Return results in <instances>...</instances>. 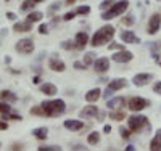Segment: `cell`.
<instances>
[{
	"label": "cell",
	"instance_id": "obj_5",
	"mask_svg": "<svg viewBox=\"0 0 161 151\" xmlns=\"http://www.w3.org/2000/svg\"><path fill=\"white\" fill-rule=\"evenodd\" d=\"M15 48H16V51H19V53L29 55V53L34 51V42H32L31 39H21V40H18V42H16Z\"/></svg>",
	"mask_w": 161,
	"mask_h": 151
},
{
	"label": "cell",
	"instance_id": "obj_43",
	"mask_svg": "<svg viewBox=\"0 0 161 151\" xmlns=\"http://www.w3.org/2000/svg\"><path fill=\"white\" fill-rule=\"evenodd\" d=\"M7 18L11 19V21H15V19H16V15H15V13H11V11H8V13H7Z\"/></svg>",
	"mask_w": 161,
	"mask_h": 151
},
{
	"label": "cell",
	"instance_id": "obj_7",
	"mask_svg": "<svg viewBox=\"0 0 161 151\" xmlns=\"http://www.w3.org/2000/svg\"><path fill=\"white\" fill-rule=\"evenodd\" d=\"M159 27H161V15H158V13H155V15L150 18L148 21V34H156L159 31Z\"/></svg>",
	"mask_w": 161,
	"mask_h": 151
},
{
	"label": "cell",
	"instance_id": "obj_30",
	"mask_svg": "<svg viewBox=\"0 0 161 151\" xmlns=\"http://www.w3.org/2000/svg\"><path fill=\"white\" fill-rule=\"evenodd\" d=\"M134 23H136V18H134L132 15H127L124 18H121V24H124V26H130Z\"/></svg>",
	"mask_w": 161,
	"mask_h": 151
},
{
	"label": "cell",
	"instance_id": "obj_49",
	"mask_svg": "<svg viewBox=\"0 0 161 151\" xmlns=\"http://www.w3.org/2000/svg\"><path fill=\"white\" fill-rule=\"evenodd\" d=\"M76 2V0H66V3H68V5H73Z\"/></svg>",
	"mask_w": 161,
	"mask_h": 151
},
{
	"label": "cell",
	"instance_id": "obj_6",
	"mask_svg": "<svg viewBox=\"0 0 161 151\" xmlns=\"http://www.w3.org/2000/svg\"><path fill=\"white\" fill-rule=\"evenodd\" d=\"M148 106V101L145 98H140V97H134L129 100V109L130 111H142Z\"/></svg>",
	"mask_w": 161,
	"mask_h": 151
},
{
	"label": "cell",
	"instance_id": "obj_10",
	"mask_svg": "<svg viewBox=\"0 0 161 151\" xmlns=\"http://www.w3.org/2000/svg\"><path fill=\"white\" fill-rule=\"evenodd\" d=\"M48 67H50L52 71H55V73H63V71L66 69L64 63H63L60 58H57V57H52V58L48 60Z\"/></svg>",
	"mask_w": 161,
	"mask_h": 151
},
{
	"label": "cell",
	"instance_id": "obj_21",
	"mask_svg": "<svg viewBox=\"0 0 161 151\" xmlns=\"http://www.w3.org/2000/svg\"><path fill=\"white\" fill-rule=\"evenodd\" d=\"M47 133H48L47 127H37V129L32 130V135L36 137V138H39V140H45L47 138Z\"/></svg>",
	"mask_w": 161,
	"mask_h": 151
},
{
	"label": "cell",
	"instance_id": "obj_39",
	"mask_svg": "<svg viewBox=\"0 0 161 151\" xmlns=\"http://www.w3.org/2000/svg\"><path fill=\"white\" fill-rule=\"evenodd\" d=\"M74 67H76V69H79V71H82V69H86L87 66L84 64V61H82V63H80V61H76V63H74Z\"/></svg>",
	"mask_w": 161,
	"mask_h": 151
},
{
	"label": "cell",
	"instance_id": "obj_23",
	"mask_svg": "<svg viewBox=\"0 0 161 151\" xmlns=\"http://www.w3.org/2000/svg\"><path fill=\"white\" fill-rule=\"evenodd\" d=\"M40 92L45 93V95H55L57 93V87L53 85V84H44V85H40Z\"/></svg>",
	"mask_w": 161,
	"mask_h": 151
},
{
	"label": "cell",
	"instance_id": "obj_40",
	"mask_svg": "<svg viewBox=\"0 0 161 151\" xmlns=\"http://www.w3.org/2000/svg\"><path fill=\"white\" fill-rule=\"evenodd\" d=\"M39 32L40 34H48V26L47 24H42V26L39 27Z\"/></svg>",
	"mask_w": 161,
	"mask_h": 151
},
{
	"label": "cell",
	"instance_id": "obj_18",
	"mask_svg": "<svg viewBox=\"0 0 161 151\" xmlns=\"http://www.w3.org/2000/svg\"><path fill=\"white\" fill-rule=\"evenodd\" d=\"M100 97H102L100 89H92V90H89V92L86 93V100H87L89 103H95Z\"/></svg>",
	"mask_w": 161,
	"mask_h": 151
},
{
	"label": "cell",
	"instance_id": "obj_12",
	"mask_svg": "<svg viewBox=\"0 0 161 151\" xmlns=\"http://www.w3.org/2000/svg\"><path fill=\"white\" fill-rule=\"evenodd\" d=\"M153 79V76L152 74H136V76H134V79H132V82H134V84H136L137 87H143L145 84H148V82Z\"/></svg>",
	"mask_w": 161,
	"mask_h": 151
},
{
	"label": "cell",
	"instance_id": "obj_36",
	"mask_svg": "<svg viewBox=\"0 0 161 151\" xmlns=\"http://www.w3.org/2000/svg\"><path fill=\"white\" fill-rule=\"evenodd\" d=\"M89 11H90L89 7H79V8L76 10V13H79V15H87Z\"/></svg>",
	"mask_w": 161,
	"mask_h": 151
},
{
	"label": "cell",
	"instance_id": "obj_24",
	"mask_svg": "<svg viewBox=\"0 0 161 151\" xmlns=\"http://www.w3.org/2000/svg\"><path fill=\"white\" fill-rule=\"evenodd\" d=\"M42 18H44V15L40 11H31L29 15H28V21L29 23H39Z\"/></svg>",
	"mask_w": 161,
	"mask_h": 151
},
{
	"label": "cell",
	"instance_id": "obj_33",
	"mask_svg": "<svg viewBox=\"0 0 161 151\" xmlns=\"http://www.w3.org/2000/svg\"><path fill=\"white\" fill-rule=\"evenodd\" d=\"M61 148L60 146H55V145H50V146H39V151H60Z\"/></svg>",
	"mask_w": 161,
	"mask_h": 151
},
{
	"label": "cell",
	"instance_id": "obj_38",
	"mask_svg": "<svg viewBox=\"0 0 161 151\" xmlns=\"http://www.w3.org/2000/svg\"><path fill=\"white\" fill-rule=\"evenodd\" d=\"M74 16H76V11H69V13H66V15L63 16V19H64V21H71Z\"/></svg>",
	"mask_w": 161,
	"mask_h": 151
},
{
	"label": "cell",
	"instance_id": "obj_48",
	"mask_svg": "<svg viewBox=\"0 0 161 151\" xmlns=\"http://www.w3.org/2000/svg\"><path fill=\"white\" fill-rule=\"evenodd\" d=\"M71 149H86V146H80V145H76V146H73Z\"/></svg>",
	"mask_w": 161,
	"mask_h": 151
},
{
	"label": "cell",
	"instance_id": "obj_22",
	"mask_svg": "<svg viewBox=\"0 0 161 151\" xmlns=\"http://www.w3.org/2000/svg\"><path fill=\"white\" fill-rule=\"evenodd\" d=\"M0 97H2V100L3 101H10V103H13V101H16L18 98H16V95L13 93V92H10V90H3L2 93H0Z\"/></svg>",
	"mask_w": 161,
	"mask_h": 151
},
{
	"label": "cell",
	"instance_id": "obj_47",
	"mask_svg": "<svg viewBox=\"0 0 161 151\" xmlns=\"http://www.w3.org/2000/svg\"><path fill=\"white\" fill-rule=\"evenodd\" d=\"M103 132H105V133H110V132H111V126H105V127H103Z\"/></svg>",
	"mask_w": 161,
	"mask_h": 151
},
{
	"label": "cell",
	"instance_id": "obj_34",
	"mask_svg": "<svg viewBox=\"0 0 161 151\" xmlns=\"http://www.w3.org/2000/svg\"><path fill=\"white\" fill-rule=\"evenodd\" d=\"M114 2H116V0H103V2L100 3V8H102V10H108Z\"/></svg>",
	"mask_w": 161,
	"mask_h": 151
},
{
	"label": "cell",
	"instance_id": "obj_32",
	"mask_svg": "<svg viewBox=\"0 0 161 151\" xmlns=\"http://www.w3.org/2000/svg\"><path fill=\"white\" fill-rule=\"evenodd\" d=\"M31 114H34V116H44L45 113H44L42 106H34V108H31Z\"/></svg>",
	"mask_w": 161,
	"mask_h": 151
},
{
	"label": "cell",
	"instance_id": "obj_8",
	"mask_svg": "<svg viewBox=\"0 0 161 151\" xmlns=\"http://www.w3.org/2000/svg\"><path fill=\"white\" fill-rule=\"evenodd\" d=\"M93 67H95L97 73L105 74L106 71L110 69V60H108V58H98V60L93 61Z\"/></svg>",
	"mask_w": 161,
	"mask_h": 151
},
{
	"label": "cell",
	"instance_id": "obj_27",
	"mask_svg": "<svg viewBox=\"0 0 161 151\" xmlns=\"http://www.w3.org/2000/svg\"><path fill=\"white\" fill-rule=\"evenodd\" d=\"M110 117L114 119V121H123L126 117V113L123 111V109H121V111H113V113H110Z\"/></svg>",
	"mask_w": 161,
	"mask_h": 151
},
{
	"label": "cell",
	"instance_id": "obj_51",
	"mask_svg": "<svg viewBox=\"0 0 161 151\" xmlns=\"http://www.w3.org/2000/svg\"><path fill=\"white\" fill-rule=\"evenodd\" d=\"M159 64H161V61H159Z\"/></svg>",
	"mask_w": 161,
	"mask_h": 151
},
{
	"label": "cell",
	"instance_id": "obj_41",
	"mask_svg": "<svg viewBox=\"0 0 161 151\" xmlns=\"http://www.w3.org/2000/svg\"><path fill=\"white\" fill-rule=\"evenodd\" d=\"M60 7H61V3H60V2H55V3H52V7H50V10H48V11H50V13H53L55 10H58Z\"/></svg>",
	"mask_w": 161,
	"mask_h": 151
},
{
	"label": "cell",
	"instance_id": "obj_29",
	"mask_svg": "<svg viewBox=\"0 0 161 151\" xmlns=\"http://www.w3.org/2000/svg\"><path fill=\"white\" fill-rule=\"evenodd\" d=\"M93 58H95V55H93L92 51H89V53L84 55V60L82 61H84L86 66H89V64H93Z\"/></svg>",
	"mask_w": 161,
	"mask_h": 151
},
{
	"label": "cell",
	"instance_id": "obj_46",
	"mask_svg": "<svg viewBox=\"0 0 161 151\" xmlns=\"http://www.w3.org/2000/svg\"><path fill=\"white\" fill-rule=\"evenodd\" d=\"M11 149H23V145H21V143H19V145H18V143H15V145L11 146Z\"/></svg>",
	"mask_w": 161,
	"mask_h": 151
},
{
	"label": "cell",
	"instance_id": "obj_2",
	"mask_svg": "<svg viewBox=\"0 0 161 151\" xmlns=\"http://www.w3.org/2000/svg\"><path fill=\"white\" fill-rule=\"evenodd\" d=\"M40 106L44 108L45 116H50V117L61 116L66 111V105L63 100H48V101H44Z\"/></svg>",
	"mask_w": 161,
	"mask_h": 151
},
{
	"label": "cell",
	"instance_id": "obj_16",
	"mask_svg": "<svg viewBox=\"0 0 161 151\" xmlns=\"http://www.w3.org/2000/svg\"><path fill=\"white\" fill-rule=\"evenodd\" d=\"M74 42H76V45H77L79 50L84 48V47L89 44V35H87L86 32H77V34H76V39H74Z\"/></svg>",
	"mask_w": 161,
	"mask_h": 151
},
{
	"label": "cell",
	"instance_id": "obj_31",
	"mask_svg": "<svg viewBox=\"0 0 161 151\" xmlns=\"http://www.w3.org/2000/svg\"><path fill=\"white\" fill-rule=\"evenodd\" d=\"M0 113H2V114H10V113H11V106H10L7 101L0 103Z\"/></svg>",
	"mask_w": 161,
	"mask_h": 151
},
{
	"label": "cell",
	"instance_id": "obj_44",
	"mask_svg": "<svg viewBox=\"0 0 161 151\" xmlns=\"http://www.w3.org/2000/svg\"><path fill=\"white\" fill-rule=\"evenodd\" d=\"M7 129H8V124L3 121H0V130H7Z\"/></svg>",
	"mask_w": 161,
	"mask_h": 151
},
{
	"label": "cell",
	"instance_id": "obj_1",
	"mask_svg": "<svg viewBox=\"0 0 161 151\" xmlns=\"http://www.w3.org/2000/svg\"><path fill=\"white\" fill-rule=\"evenodd\" d=\"M113 35H114V27L110 26V24H106V26L100 27V29L93 34L90 45H92V47H102V45H105V44H108L110 40L113 39Z\"/></svg>",
	"mask_w": 161,
	"mask_h": 151
},
{
	"label": "cell",
	"instance_id": "obj_13",
	"mask_svg": "<svg viewBox=\"0 0 161 151\" xmlns=\"http://www.w3.org/2000/svg\"><path fill=\"white\" fill-rule=\"evenodd\" d=\"M126 103V100L123 97H116V98H108V101H106V108H110V109H119V108H123Z\"/></svg>",
	"mask_w": 161,
	"mask_h": 151
},
{
	"label": "cell",
	"instance_id": "obj_14",
	"mask_svg": "<svg viewBox=\"0 0 161 151\" xmlns=\"http://www.w3.org/2000/svg\"><path fill=\"white\" fill-rule=\"evenodd\" d=\"M13 29H15L16 32H29V31H32V23H29L28 19H26V21H19V23H15Z\"/></svg>",
	"mask_w": 161,
	"mask_h": 151
},
{
	"label": "cell",
	"instance_id": "obj_9",
	"mask_svg": "<svg viewBox=\"0 0 161 151\" xmlns=\"http://www.w3.org/2000/svg\"><path fill=\"white\" fill-rule=\"evenodd\" d=\"M132 58H134V55L127 50H121L113 55V61H116V63H129Z\"/></svg>",
	"mask_w": 161,
	"mask_h": 151
},
{
	"label": "cell",
	"instance_id": "obj_20",
	"mask_svg": "<svg viewBox=\"0 0 161 151\" xmlns=\"http://www.w3.org/2000/svg\"><path fill=\"white\" fill-rule=\"evenodd\" d=\"M150 149L152 151H159L161 149V130L156 132V135L153 137V140L150 142Z\"/></svg>",
	"mask_w": 161,
	"mask_h": 151
},
{
	"label": "cell",
	"instance_id": "obj_4",
	"mask_svg": "<svg viewBox=\"0 0 161 151\" xmlns=\"http://www.w3.org/2000/svg\"><path fill=\"white\" fill-rule=\"evenodd\" d=\"M127 124H129V127H130L132 132H139L143 127H150L148 119H147L145 116H130L127 119Z\"/></svg>",
	"mask_w": 161,
	"mask_h": 151
},
{
	"label": "cell",
	"instance_id": "obj_26",
	"mask_svg": "<svg viewBox=\"0 0 161 151\" xmlns=\"http://www.w3.org/2000/svg\"><path fill=\"white\" fill-rule=\"evenodd\" d=\"M34 7H36V2H34V0H24L23 5H21V11H31Z\"/></svg>",
	"mask_w": 161,
	"mask_h": 151
},
{
	"label": "cell",
	"instance_id": "obj_50",
	"mask_svg": "<svg viewBox=\"0 0 161 151\" xmlns=\"http://www.w3.org/2000/svg\"><path fill=\"white\" fill-rule=\"evenodd\" d=\"M34 2H36V3H40V2H44V0H34Z\"/></svg>",
	"mask_w": 161,
	"mask_h": 151
},
{
	"label": "cell",
	"instance_id": "obj_11",
	"mask_svg": "<svg viewBox=\"0 0 161 151\" xmlns=\"http://www.w3.org/2000/svg\"><path fill=\"white\" fill-rule=\"evenodd\" d=\"M121 40H123L124 44H139L140 39L134 34L132 31H121Z\"/></svg>",
	"mask_w": 161,
	"mask_h": 151
},
{
	"label": "cell",
	"instance_id": "obj_25",
	"mask_svg": "<svg viewBox=\"0 0 161 151\" xmlns=\"http://www.w3.org/2000/svg\"><path fill=\"white\" fill-rule=\"evenodd\" d=\"M87 142H89L90 145H97V143L100 142V133H98V132H92V133H89Z\"/></svg>",
	"mask_w": 161,
	"mask_h": 151
},
{
	"label": "cell",
	"instance_id": "obj_52",
	"mask_svg": "<svg viewBox=\"0 0 161 151\" xmlns=\"http://www.w3.org/2000/svg\"><path fill=\"white\" fill-rule=\"evenodd\" d=\"M0 146H2V145H0Z\"/></svg>",
	"mask_w": 161,
	"mask_h": 151
},
{
	"label": "cell",
	"instance_id": "obj_17",
	"mask_svg": "<svg viewBox=\"0 0 161 151\" xmlns=\"http://www.w3.org/2000/svg\"><path fill=\"white\" fill-rule=\"evenodd\" d=\"M98 114V108L97 106H86L84 109H80L79 116L80 117H93Z\"/></svg>",
	"mask_w": 161,
	"mask_h": 151
},
{
	"label": "cell",
	"instance_id": "obj_35",
	"mask_svg": "<svg viewBox=\"0 0 161 151\" xmlns=\"http://www.w3.org/2000/svg\"><path fill=\"white\" fill-rule=\"evenodd\" d=\"M108 48H110V50H124L123 44H116V42H111V44L108 45Z\"/></svg>",
	"mask_w": 161,
	"mask_h": 151
},
{
	"label": "cell",
	"instance_id": "obj_19",
	"mask_svg": "<svg viewBox=\"0 0 161 151\" xmlns=\"http://www.w3.org/2000/svg\"><path fill=\"white\" fill-rule=\"evenodd\" d=\"M126 85H127V80H126V79H114V80H111V82H110L108 89H111L113 92H116V90L124 89Z\"/></svg>",
	"mask_w": 161,
	"mask_h": 151
},
{
	"label": "cell",
	"instance_id": "obj_28",
	"mask_svg": "<svg viewBox=\"0 0 161 151\" xmlns=\"http://www.w3.org/2000/svg\"><path fill=\"white\" fill-rule=\"evenodd\" d=\"M61 48H64V50H77V45H76V42H71V40H64V42L61 44Z\"/></svg>",
	"mask_w": 161,
	"mask_h": 151
},
{
	"label": "cell",
	"instance_id": "obj_37",
	"mask_svg": "<svg viewBox=\"0 0 161 151\" xmlns=\"http://www.w3.org/2000/svg\"><path fill=\"white\" fill-rule=\"evenodd\" d=\"M119 132H121V137H123V138H129V137H130V132L127 129H124V127H121Z\"/></svg>",
	"mask_w": 161,
	"mask_h": 151
},
{
	"label": "cell",
	"instance_id": "obj_3",
	"mask_svg": "<svg viewBox=\"0 0 161 151\" xmlns=\"http://www.w3.org/2000/svg\"><path fill=\"white\" fill-rule=\"evenodd\" d=\"M129 7V0H119V2H114L106 11H103V15H102V19L105 21H110L116 16H121L123 13L127 10Z\"/></svg>",
	"mask_w": 161,
	"mask_h": 151
},
{
	"label": "cell",
	"instance_id": "obj_45",
	"mask_svg": "<svg viewBox=\"0 0 161 151\" xmlns=\"http://www.w3.org/2000/svg\"><path fill=\"white\" fill-rule=\"evenodd\" d=\"M153 90H155L156 93H159V95H161V82H159V84H156V85L153 87Z\"/></svg>",
	"mask_w": 161,
	"mask_h": 151
},
{
	"label": "cell",
	"instance_id": "obj_15",
	"mask_svg": "<svg viewBox=\"0 0 161 151\" xmlns=\"http://www.w3.org/2000/svg\"><path fill=\"white\" fill-rule=\"evenodd\" d=\"M64 127L68 130H80L84 127V122L77 121V119H68V121H64Z\"/></svg>",
	"mask_w": 161,
	"mask_h": 151
},
{
	"label": "cell",
	"instance_id": "obj_42",
	"mask_svg": "<svg viewBox=\"0 0 161 151\" xmlns=\"http://www.w3.org/2000/svg\"><path fill=\"white\" fill-rule=\"evenodd\" d=\"M113 93H114V92H113L111 89H108V87H106V90H105V95H103V98H106V100H108V98L111 97Z\"/></svg>",
	"mask_w": 161,
	"mask_h": 151
}]
</instances>
